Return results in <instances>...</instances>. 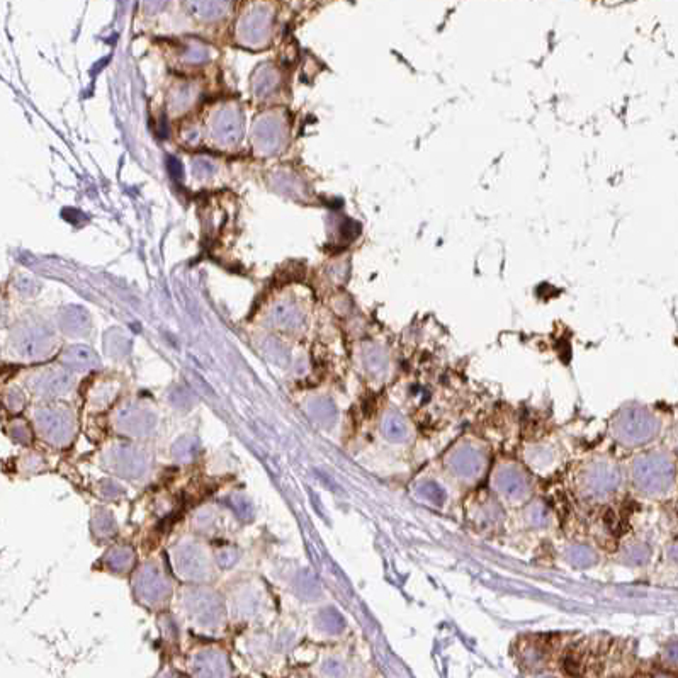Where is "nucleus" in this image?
I'll use <instances>...</instances> for the list:
<instances>
[{
	"label": "nucleus",
	"mask_w": 678,
	"mask_h": 678,
	"mask_svg": "<svg viewBox=\"0 0 678 678\" xmlns=\"http://www.w3.org/2000/svg\"><path fill=\"white\" fill-rule=\"evenodd\" d=\"M194 678H230L228 663L225 658L213 653H203L193 665Z\"/></svg>",
	"instance_id": "nucleus-1"
}]
</instances>
